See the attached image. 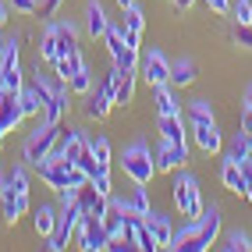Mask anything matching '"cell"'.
Instances as JSON below:
<instances>
[{
	"label": "cell",
	"mask_w": 252,
	"mask_h": 252,
	"mask_svg": "<svg viewBox=\"0 0 252 252\" xmlns=\"http://www.w3.org/2000/svg\"><path fill=\"white\" fill-rule=\"evenodd\" d=\"M18 103H22L25 117H43V99L36 96V89H32V86H22V93H18Z\"/></svg>",
	"instance_id": "1f68e13d"
},
{
	"label": "cell",
	"mask_w": 252,
	"mask_h": 252,
	"mask_svg": "<svg viewBox=\"0 0 252 252\" xmlns=\"http://www.w3.org/2000/svg\"><path fill=\"white\" fill-rule=\"evenodd\" d=\"M7 185L14 189V195H18V210L29 213L32 210V199H29V171H25V167H11V171H7Z\"/></svg>",
	"instance_id": "cb8c5ba5"
},
{
	"label": "cell",
	"mask_w": 252,
	"mask_h": 252,
	"mask_svg": "<svg viewBox=\"0 0 252 252\" xmlns=\"http://www.w3.org/2000/svg\"><path fill=\"white\" fill-rule=\"evenodd\" d=\"M171 195H174V206L181 210V217H189V220H199L203 217V189H199L195 174H189L185 167L174 171V181H171Z\"/></svg>",
	"instance_id": "3957f363"
},
{
	"label": "cell",
	"mask_w": 252,
	"mask_h": 252,
	"mask_svg": "<svg viewBox=\"0 0 252 252\" xmlns=\"http://www.w3.org/2000/svg\"><path fill=\"white\" fill-rule=\"evenodd\" d=\"M220 181H224V189L234 192V195H245V189H249V174H245V167H242V163H234V160H224V163H220Z\"/></svg>",
	"instance_id": "d6986e66"
},
{
	"label": "cell",
	"mask_w": 252,
	"mask_h": 252,
	"mask_svg": "<svg viewBox=\"0 0 252 252\" xmlns=\"http://www.w3.org/2000/svg\"><path fill=\"white\" fill-rule=\"evenodd\" d=\"M231 39H234V46H242V50H252V25H234Z\"/></svg>",
	"instance_id": "74e56055"
},
{
	"label": "cell",
	"mask_w": 252,
	"mask_h": 252,
	"mask_svg": "<svg viewBox=\"0 0 252 252\" xmlns=\"http://www.w3.org/2000/svg\"><path fill=\"white\" fill-rule=\"evenodd\" d=\"M121 171L135 181V185H149L160 171H157V160H153V149H149L146 142H131L125 153H121Z\"/></svg>",
	"instance_id": "5b68a950"
},
{
	"label": "cell",
	"mask_w": 252,
	"mask_h": 252,
	"mask_svg": "<svg viewBox=\"0 0 252 252\" xmlns=\"http://www.w3.org/2000/svg\"><path fill=\"white\" fill-rule=\"evenodd\" d=\"M146 227L153 231V238H157L160 249H171V238H174L171 217H163V213H157V210H149V213H146Z\"/></svg>",
	"instance_id": "7402d4cb"
},
{
	"label": "cell",
	"mask_w": 252,
	"mask_h": 252,
	"mask_svg": "<svg viewBox=\"0 0 252 252\" xmlns=\"http://www.w3.org/2000/svg\"><path fill=\"white\" fill-rule=\"evenodd\" d=\"M4 46H7V39H4V36H0V57H4Z\"/></svg>",
	"instance_id": "f907efd6"
},
{
	"label": "cell",
	"mask_w": 252,
	"mask_h": 252,
	"mask_svg": "<svg viewBox=\"0 0 252 252\" xmlns=\"http://www.w3.org/2000/svg\"><path fill=\"white\" fill-rule=\"evenodd\" d=\"M107 29H110V18H107L103 4H99V0H89V4H86V32L93 39H103Z\"/></svg>",
	"instance_id": "ffe728a7"
},
{
	"label": "cell",
	"mask_w": 252,
	"mask_h": 252,
	"mask_svg": "<svg viewBox=\"0 0 252 252\" xmlns=\"http://www.w3.org/2000/svg\"><path fill=\"white\" fill-rule=\"evenodd\" d=\"M61 131H64V125H50V121H39L36 125V131L25 139V146H22V160H25V167H36L57 149V139H61Z\"/></svg>",
	"instance_id": "277c9868"
},
{
	"label": "cell",
	"mask_w": 252,
	"mask_h": 252,
	"mask_svg": "<svg viewBox=\"0 0 252 252\" xmlns=\"http://www.w3.org/2000/svg\"><path fill=\"white\" fill-rule=\"evenodd\" d=\"M25 121V110H22V103H18V93H0V128L4 131H14Z\"/></svg>",
	"instance_id": "9a60e30c"
},
{
	"label": "cell",
	"mask_w": 252,
	"mask_h": 252,
	"mask_svg": "<svg viewBox=\"0 0 252 252\" xmlns=\"http://www.w3.org/2000/svg\"><path fill=\"white\" fill-rule=\"evenodd\" d=\"M103 43H107V54H110V61L117 64L121 71H139V46H131L128 39H125V25H110L107 29V36H103Z\"/></svg>",
	"instance_id": "8992f818"
},
{
	"label": "cell",
	"mask_w": 252,
	"mask_h": 252,
	"mask_svg": "<svg viewBox=\"0 0 252 252\" xmlns=\"http://www.w3.org/2000/svg\"><path fill=\"white\" fill-rule=\"evenodd\" d=\"M93 185H96V189L99 192H103V195H114V181H110V167H99V171L89 178Z\"/></svg>",
	"instance_id": "8d00e7d4"
},
{
	"label": "cell",
	"mask_w": 252,
	"mask_h": 252,
	"mask_svg": "<svg viewBox=\"0 0 252 252\" xmlns=\"http://www.w3.org/2000/svg\"><path fill=\"white\" fill-rule=\"evenodd\" d=\"M135 78L139 71H121L117 68V86H114V107H128L135 96Z\"/></svg>",
	"instance_id": "4316f807"
},
{
	"label": "cell",
	"mask_w": 252,
	"mask_h": 252,
	"mask_svg": "<svg viewBox=\"0 0 252 252\" xmlns=\"http://www.w3.org/2000/svg\"><path fill=\"white\" fill-rule=\"evenodd\" d=\"M245 199H249V206H252V181H249V189H245Z\"/></svg>",
	"instance_id": "681fc988"
},
{
	"label": "cell",
	"mask_w": 252,
	"mask_h": 252,
	"mask_svg": "<svg viewBox=\"0 0 252 252\" xmlns=\"http://www.w3.org/2000/svg\"><path fill=\"white\" fill-rule=\"evenodd\" d=\"M68 99H71V89H68V82H61L57 78V89H54V96H50V103L43 107V121H50V125H61L64 121V114H68Z\"/></svg>",
	"instance_id": "5bb4252c"
},
{
	"label": "cell",
	"mask_w": 252,
	"mask_h": 252,
	"mask_svg": "<svg viewBox=\"0 0 252 252\" xmlns=\"http://www.w3.org/2000/svg\"><path fill=\"white\" fill-rule=\"evenodd\" d=\"M238 125H242V131H245V135H252V107H249V103L242 107V117H238Z\"/></svg>",
	"instance_id": "b9f144b4"
},
{
	"label": "cell",
	"mask_w": 252,
	"mask_h": 252,
	"mask_svg": "<svg viewBox=\"0 0 252 252\" xmlns=\"http://www.w3.org/2000/svg\"><path fill=\"white\" fill-rule=\"evenodd\" d=\"M192 4H195V0H174V7H178V11H189Z\"/></svg>",
	"instance_id": "f6af8a7d"
},
{
	"label": "cell",
	"mask_w": 252,
	"mask_h": 252,
	"mask_svg": "<svg viewBox=\"0 0 252 252\" xmlns=\"http://www.w3.org/2000/svg\"><path fill=\"white\" fill-rule=\"evenodd\" d=\"M11 11H18V14H36L39 11V0H7Z\"/></svg>",
	"instance_id": "ab89813d"
},
{
	"label": "cell",
	"mask_w": 252,
	"mask_h": 252,
	"mask_svg": "<svg viewBox=\"0 0 252 252\" xmlns=\"http://www.w3.org/2000/svg\"><path fill=\"white\" fill-rule=\"evenodd\" d=\"M4 139H7V131H4V128H0V146H4Z\"/></svg>",
	"instance_id": "f5cc1de1"
},
{
	"label": "cell",
	"mask_w": 252,
	"mask_h": 252,
	"mask_svg": "<svg viewBox=\"0 0 252 252\" xmlns=\"http://www.w3.org/2000/svg\"><path fill=\"white\" fill-rule=\"evenodd\" d=\"M224 160H234V163H249V139L245 131H238L231 142H224Z\"/></svg>",
	"instance_id": "f546056e"
},
{
	"label": "cell",
	"mask_w": 252,
	"mask_h": 252,
	"mask_svg": "<svg viewBox=\"0 0 252 252\" xmlns=\"http://www.w3.org/2000/svg\"><path fill=\"white\" fill-rule=\"evenodd\" d=\"M114 4L121 7V11H125V7H131V4H135V0H114Z\"/></svg>",
	"instance_id": "bcb514c9"
},
{
	"label": "cell",
	"mask_w": 252,
	"mask_h": 252,
	"mask_svg": "<svg viewBox=\"0 0 252 252\" xmlns=\"http://www.w3.org/2000/svg\"><path fill=\"white\" fill-rule=\"evenodd\" d=\"M64 0H43V14H57Z\"/></svg>",
	"instance_id": "7bdbcfd3"
},
{
	"label": "cell",
	"mask_w": 252,
	"mask_h": 252,
	"mask_svg": "<svg viewBox=\"0 0 252 252\" xmlns=\"http://www.w3.org/2000/svg\"><path fill=\"white\" fill-rule=\"evenodd\" d=\"M153 160H157V171L174 174L178 167L189 163V146H178V142H160V146H157V153H153Z\"/></svg>",
	"instance_id": "8fae6325"
},
{
	"label": "cell",
	"mask_w": 252,
	"mask_h": 252,
	"mask_svg": "<svg viewBox=\"0 0 252 252\" xmlns=\"http://www.w3.org/2000/svg\"><path fill=\"white\" fill-rule=\"evenodd\" d=\"M7 14H11V4H7V0H0V25H7V22H11Z\"/></svg>",
	"instance_id": "ee69618b"
},
{
	"label": "cell",
	"mask_w": 252,
	"mask_h": 252,
	"mask_svg": "<svg viewBox=\"0 0 252 252\" xmlns=\"http://www.w3.org/2000/svg\"><path fill=\"white\" fill-rule=\"evenodd\" d=\"M139 75L149 82V86H163V82H171V61L153 46V50H146L139 57Z\"/></svg>",
	"instance_id": "30bf717a"
},
{
	"label": "cell",
	"mask_w": 252,
	"mask_h": 252,
	"mask_svg": "<svg viewBox=\"0 0 252 252\" xmlns=\"http://www.w3.org/2000/svg\"><path fill=\"white\" fill-rule=\"evenodd\" d=\"M220 227H224L220 206L210 203V210H203V217H199V220H192L189 227L174 231L171 249H174V252H206L210 245H217V238H220Z\"/></svg>",
	"instance_id": "6da1fadb"
},
{
	"label": "cell",
	"mask_w": 252,
	"mask_h": 252,
	"mask_svg": "<svg viewBox=\"0 0 252 252\" xmlns=\"http://www.w3.org/2000/svg\"><path fill=\"white\" fill-rule=\"evenodd\" d=\"M195 78H199V68H195L192 57H178V61H171V86H174V89H189Z\"/></svg>",
	"instance_id": "44dd1931"
},
{
	"label": "cell",
	"mask_w": 252,
	"mask_h": 252,
	"mask_svg": "<svg viewBox=\"0 0 252 252\" xmlns=\"http://www.w3.org/2000/svg\"><path fill=\"white\" fill-rule=\"evenodd\" d=\"M75 238H78V249H86V252H103V249H107L103 217H86V213H82V224H78V231H75Z\"/></svg>",
	"instance_id": "9c48e42d"
},
{
	"label": "cell",
	"mask_w": 252,
	"mask_h": 252,
	"mask_svg": "<svg viewBox=\"0 0 252 252\" xmlns=\"http://www.w3.org/2000/svg\"><path fill=\"white\" fill-rule=\"evenodd\" d=\"M78 206H82L86 217H103L107 206H110V195H103L93 181H82L78 185Z\"/></svg>",
	"instance_id": "7c38bea8"
},
{
	"label": "cell",
	"mask_w": 252,
	"mask_h": 252,
	"mask_svg": "<svg viewBox=\"0 0 252 252\" xmlns=\"http://www.w3.org/2000/svg\"><path fill=\"white\" fill-rule=\"evenodd\" d=\"M57 57H61V43H57V22H54V25H46V29H43V39H39V61L57 64Z\"/></svg>",
	"instance_id": "83f0119b"
},
{
	"label": "cell",
	"mask_w": 252,
	"mask_h": 252,
	"mask_svg": "<svg viewBox=\"0 0 252 252\" xmlns=\"http://www.w3.org/2000/svg\"><path fill=\"white\" fill-rule=\"evenodd\" d=\"M189 117H213V107H210V99H192L189 103Z\"/></svg>",
	"instance_id": "f35d334b"
},
{
	"label": "cell",
	"mask_w": 252,
	"mask_h": 252,
	"mask_svg": "<svg viewBox=\"0 0 252 252\" xmlns=\"http://www.w3.org/2000/svg\"><path fill=\"white\" fill-rule=\"evenodd\" d=\"M125 39L131 43V46H139V39H142V29H146V14H142V7L139 4H131V7H125Z\"/></svg>",
	"instance_id": "d4e9b609"
},
{
	"label": "cell",
	"mask_w": 252,
	"mask_h": 252,
	"mask_svg": "<svg viewBox=\"0 0 252 252\" xmlns=\"http://www.w3.org/2000/svg\"><path fill=\"white\" fill-rule=\"evenodd\" d=\"M57 220H61V210L50 206V203H39L36 210H32V227H36L39 238H50V234L57 231Z\"/></svg>",
	"instance_id": "ac0fdd59"
},
{
	"label": "cell",
	"mask_w": 252,
	"mask_h": 252,
	"mask_svg": "<svg viewBox=\"0 0 252 252\" xmlns=\"http://www.w3.org/2000/svg\"><path fill=\"white\" fill-rule=\"evenodd\" d=\"M231 18H234V25H252V0H234Z\"/></svg>",
	"instance_id": "d590c367"
},
{
	"label": "cell",
	"mask_w": 252,
	"mask_h": 252,
	"mask_svg": "<svg viewBox=\"0 0 252 252\" xmlns=\"http://www.w3.org/2000/svg\"><path fill=\"white\" fill-rule=\"evenodd\" d=\"M82 224V206L78 203H68V206H61V220H57V231L46 238V252H61V249H68V242L75 238V231Z\"/></svg>",
	"instance_id": "52a82bcc"
},
{
	"label": "cell",
	"mask_w": 252,
	"mask_h": 252,
	"mask_svg": "<svg viewBox=\"0 0 252 252\" xmlns=\"http://www.w3.org/2000/svg\"><path fill=\"white\" fill-rule=\"evenodd\" d=\"M128 206H131V213H139V217H146L149 210V192H146V185H135V192H131V199H128Z\"/></svg>",
	"instance_id": "836d02e7"
},
{
	"label": "cell",
	"mask_w": 252,
	"mask_h": 252,
	"mask_svg": "<svg viewBox=\"0 0 252 252\" xmlns=\"http://www.w3.org/2000/svg\"><path fill=\"white\" fill-rule=\"evenodd\" d=\"M86 146H89V139L82 135V128H64L61 139H57V153H61L64 163H75L82 153H86Z\"/></svg>",
	"instance_id": "4fadbf2b"
},
{
	"label": "cell",
	"mask_w": 252,
	"mask_h": 252,
	"mask_svg": "<svg viewBox=\"0 0 252 252\" xmlns=\"http://www.w3.org/2000/svg\"><path fill=\"white\" fill-rule=\"evenodd\" d=\"M220 249H227V252H252V238H249L245 231L234 227V231L224 234V245H220Z\"/></svg>",
	"instance_id": "d6a6232c"
},
{
	"label": "cell",
	"mask_w": 252,
	"mask_h": 252,
	"mask_svg": "<svg viewBox=\"0 0 252 252\" xmlns=\"http://www.w3.org/2000/svg\"><path fill=\"white\" fill-rule=\"evenodd\" d=\"M68 61H71L68 89L78 93V96H86V93L93 89V71H89V64H86V57H82V54H75V57H68Z\"/></svg>",
	"instance_id": "e0dca14e"
},
{
	"label": "cell",
	"mask_w": 252,
	"mask_h": 252,
	"mask_svg": "<svg viewBox=\"0 0 252 252\" xmlns=\"http://www.w3.org/2000/svg\"><path fill=\"white\" fill-rule=\"evenodd\" d=\"M57 43H61V57H64V61H68V57H75V54H82L75 22H57ZM61 57H57V61H61Z\"/></svg>",
	"instance_id": "484cf974"
},
{
	"label": "cell",
	"mask_w": 252,
	"mask_h": 252,
	"mask_svg": "<svg viewBox=\"0 0 252 252\" xmlns=\"http://www.w3.org/2000/svg\"><path fill=\"white\" fill-rule=\"evenodd\" d=\"M0 93H7V86H4V78H0Z\"/></svg>",
	"instance_id": "db71d44e"
},
{
	"label": "cell",
	"mask_w": 252,
	"mask_h": 252,
	"mask_svg": "<svg viewBox=\"0 0 252 252\" xmlns=\"http://www.w3.org/2000/svg\"><path fill=\"white\" fill-rule=\"evenodd\" d=\"M153 99H157V114H181V103L174 99V86H171V82L153 86Z\"/></svg>",
	"instance_id": "f1b7e54d"
},
{
	"label": "cell",
	"mask_w": 252,
	"mask_h": 252,
	"mask_svg": "<svg viewBox=\"0 0 252 252\" xmlns=\"http://www.w3.org/2000/svg\"><path fill=\"white\" fill-rule=\"evenodd\" d=\"M245 139H249V160H252V135H245Z\"/></svg>",
	"instance_id": "816d5d0a"
},
{
	"label": "cell",
	"mask_w": 252,
	"mask_h": 252,
	"mask_svg": "<svg viewBox=\"0 0 252 252\" xmlns=\"http://www.w3.org/2000/svg\"><path fill=\"white\" fill-rule=\"evenodd\" d=\"M245 103L252 107V82H249V89H245Z\"/></svg>",
	"instance_id": "c3c4849f"
},
{
	"label": "cell",
	"mask_w": 252,
	"mask_h": 252,
	"mask_svg": "<svg viewBox=\"0 0 252 252\" xmlns=\"http://www.w3.org/2000/svg\"><path fill=\"white\" fill-rule=\"evenodd\" d=\"M36 171H39V181L46 185V189H54V192H61V189H78L82 181H89V174L82 171V167L64 163L57 149H54V153H50L39 167H36Z\"/></svg>",
	"instance_id": "7a4b0ae2"
},
{
	"label": "cell",
	"mask_w": 252,
	"mask_h": 252,
	"mask_svg": "<svg viewBox=\"0 0 252 252\" xmlns=\"http://www.w3.org/2000/svg\"><path fill=\"white\" fill-rule=\"evenodd\" d=\"M89 146H93V157H96V163H99V167H110V163H114V160H110V157H114V153H110V142H107L103 135L89 139Z\"/></svg>",
	"instance_id": "e575fe53"
},
{
	"label": "cell",
	"mask_w": 252,
	"mask_h": 252,
	"mask_svg": "<svg viewBox=\"0 0 252 252\" xmlns=\"http://www.w3.org/2000/svg\"><path fill=\"white\" fill-rule=\"evenodd\" d=\"M4 185H7V171L0 167V192H4Z\"/></svg>",
	"instance_id": "7dc6e473"
},
{
	"label": "cell",
	"mask_w": 252,
	"mask_h": 252,
	"mask_svg": "<svg viewBox=\"0 0 252 252\" xmlns=\"http://www.w3.org/2000/svg\"><path fill=\"white\" fill-rule=\"evenodd\" d=\"M189 135L192 142L203 149V153H224V135H220V128H217L213 117H192V125H189Z\"/></svg>",
	"instance_id": "ba28073f"
},
{
	"label": "cell",
	"mask_w": 252,
	"mask_h": 252,
	"mask_svg": "<svg viewBox=\"0 0 252 252\" xmlns=\"http://www.w3.org/2000/svg\"><path fill=\"white\" fill-rule=\"evenodd\" d=\"M157 128H160V139H163V142L189 146V131H185L181 114H157Z\"/></svg>",
	"instance_id": "2e32d148"
},
{
	"label": "cell",
	"mask_w": 252,
	"mask_h": 252,
	"mask_svg": "<svg viewBox=\"0 0 252 252\" xmlns=\"http://www.w3.org/2000/svg\"><path fill=\"white\" fill-rule=\"evenodd\" d=\"M213 14H231V0H203Z\"/></svg>",
	"instance_id": "60d3db41"
},
{
	"label": "cell",
	"mask_w": 252,
	"mask_h": 252,
	"mask_svg": "<svg viewBox=\"0 0 252 252\" xmlns=\"http://www.w3.org/2000/svg\"><path fill=\"white\" fill-rule=\"evenodd\" d=\"M110 107H114V99L107 93H99V89H89L86 93V103H82V110H86L89 121H103V117L110 114Z\"/></svg>",
	"instance_id": "603a6c76"
},
{
	"label": "cell",
	"mask_w": 252,
	"mask_h": 252,
	"mask_svg": "<svg viewBox=\"0 0 252 252\" xmlns=\"http://www.w3.org/2000/svg\"><path fill=\"white\" fill-rule=\"evenodd\" d=\"M0 206H4V220L14 227V224H18V217H22V210H18V195H14L11 185H4V192H0Z\"/></svg>",
	"instance_id": "4dcf8cb0"
}]
</instances>
